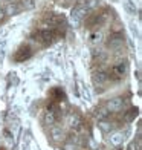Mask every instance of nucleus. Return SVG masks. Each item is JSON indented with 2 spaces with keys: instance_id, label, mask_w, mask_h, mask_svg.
I'll return each instance as SVG.
<instances>
[{
  "instance_id": "f257e3e1",
  "label": "nucleus",
  "mask_w": 142,
  "mask_h": 150,
  "mask_svg": "<svg viewBox=\"0 0 142 150\" xmlns=\"http://www.w3.org/2000/svg\"><path fill=\"white\" fill-rule=\"evenodd\" d=\"M57 37V32L55 31H51V29H37V32H34V40L38 42L40 45L43 46H47L51 45L53 40Z\"/></svg>"
},
{
  "instance_id": "f03ea898",
  "label": "nucleus",
  "mask_w": 142,
  "mask_h": 150,
  "mask_svg": "<svg viewBox=\"0 0 142 150\" xmlns=\"http://www.w3.org/2000/svg\"><path fill=\"white\" fill-rule=\"evenodd\" d=\"M127 72H128V63L125 60H119V61H116V63L112 66V72L109 75H110V78L121 80V78L125 77Z\"/></svg>"
},
{
  "instance_id": "7ed1b4c3",
  "label": "nucleus",
  "mask_w": 142,
  "mask_h": 150,
  "mask_svg": "<svg viewBox=\"0 0 142 150\" xmlns=\"http://www.w3.org/2000/svg\"><path fill=\"white\" fill-rule=\"evenodd\" d=\"M87 11L86 9V6H84V3L83 2H79L75 8L72 9V12H70V17H72V22L75 23V25H79L81 22H83V20L87 17Z\"/></svg>"
},
{
  "instance_id": "20e7f679",
  "label": "nucleus",
  "mask_w": 142,
  "mask_h": 150,
  "mask_svg": "<svg viewBox=\"0 0 142 150\" xmlns=\"http://www.w3.org/2000/svg\"><path fill=\"white\" fill-rule=\"evenodd\" d=\"M32 55H34L32 47L28 46V45H23V46H20L18 49L15 51V54H14V60L17 61V63H22V61L29 60Z\"/></svg>"
},
{
  "instance_id": "39448f33",
  "label": "nucleus",
  "mask_w": 142,
  "mask_h": 150,
  "mask_svg": "<svg viewBox=\"0 0 142 150\" xmlns=\"http://www.w3.org/2000/svg\"><path fill=\"white\" fill-rule=\"evenodd\" d=\"M109 80H110L109 72H104V71H98L92 75V81L95 86H104Z\"/></svg>"
},
{
  "instance_id": "423d86ee",
  "label": "nucleus",
  "mask_w": 142,
  "mask_h": 150,
  "mask_svg": "<svg viewBox=\"0 0 142 150\" xmlns=\"http://www.w3.org/2000/svg\"><path fill=\"white\" fill-rule=\"evenodd\" d=\"M122 107H124V100L121 97H115L109 100V103L105 106V109L109 112H119V110H122Z\"/></svg>"
},
{
  "instance_id": "0eeeda50",
  "label": "nucleus",
  "mask_w": 142,
  "mask_h": 150,
  "mask_svg": "<svg viewBox=\"0 0 142 150\" xmlns=\"http://www.w3.org/2000/svg\"><path fill=\"white\" fill-rule=\"evenodd\" d=\"M107 45H109L110 49H119V47L124 45V35L122 34H112L109 37Z\"/></svg>"
},
{
  "instance_id": "6e6552de",
  "label": "nucleus",
  "mask_w": 142,
  "mask_h": 150,
  "mask_svg": "<svg viewBox=\"0 0 142 150\" xmlns=\"http://www.w3.org/2000/svg\"><path fill=\"white\" fill-rule=\"evenodd\" d=\"M66 124L70 129H78L81 124H83V121H81V117L78 113H69L67 118H66Z\"/></svg>"
},
{
  "instance_id": "1a4fd4ad",
  "label": "nucleus",
  "mask_w": 142,
  "mask_h": 150,
  "mask_svg": "<svg viewBox=\"0 0 142 150\" xmlns=\"http://www.w3.org/2000/svg\"><path fill=\"white\" fill-rule=\"evenodd\" d=\"M43 121H44V124H46V126L52 127V126L57 122V113H55V110H52V109H47V112L44 113Z\"/></svg>"
},
{
  "instance_id": "9d476101",
  "label": "nucleus",
  "mask_w": 142,
  "mask_h": 150,
  "mask_svg": "<svg viewBox=\"0 0 142 150\" xmlns=\"http://www.w3.org/2000/svg\"><path fill=\"white\" fill-rule=\"evenodd\" d=\"M51 136L53 141H61L64 138V130L61 126H52L51 127Z\"/></svg>"
},
{
  "instance_id": "9b49d317",
  "label": "nucleus",
  "mask_w": 142,
  "mask_h": 150,
  "mask_svg": "<svg viewBox=\"0 0 142 150\" xmlns=\"http://www.w3.org/2000/svg\"><path fill=\"white\" fill-rule=\"evenodd\" d=\"M98 127L101 129V132H104V133H112L113 129H115V124L110 121H107V120H101L98 122Z\"/></svg>"
},
{
  "instance_id": "f8f14e48",
  "label": "nucleus",
  "mask_w": 142,
  "mask_h": 150,
  "mask_svg": "<svg viewBox=\"0 0 142 150\" xmlns=\"http://www.w3.org/2000/svg\"><path fill=\"white\" fill-rule=\"evenodd\" d=\"M124 133L122 132H113L110 135V142H112V146H121L124 142Z\"/></svg>"
},
{
  "instance_id": "ddd939ff",
  "label": "nucleus",
  "mask_w": 142,
  "mask_h": 150,
  "mask_svg": "<svg viewBox=\"0 0 142 150\" xmlns=\"http://www.w3.org/2000/svg\"><path fill=\"white\" fill-rule=\"evenodd\" d=\"M103 32H101V31H93L92 34H90V35H89V43L90 45H99L101 42H103Z\"/></svg>"
},
{
  "instance_id": "4468645a",
  "label": "nucleus",
  "mask_w": 142,
  "mask_h": 150,
  "mask_svg": "<svg viewBox=\"0 0 142 150\" xmlns=\"http://www.w3.org/2000/svg\"><path fill=\"white\" fill-rule=\"evenodd\" d=\"M138 113H139V110H138V109H131V110H128V112L125 113L124 120H125L127 122H133V121H134V118L138 117Z\"/></svg>"
},
{
  "instance_id": "2eb2a0df",
  "label": "nucleus",
  "mask_w": 142,
  "mask_h": 150,
  "mask_svg": "<svg viewBox=\"0 0 142 150\" xmlns=\"http://www.w3.org/2000/svg\"><path fill=\"white\" fill-rule=\"evenodd\" d=\"M84 6H86V9L87 11H93L95 8H98V5H99V2H98V0H84Z\"/></svg>"
},
{
  "instance_id": "dca6fc26",
  "label": "nucleus",
  "mask_w": 142,
  "mask_h": 150,
  "mask_svg": "<svg viewBox=\"0 0 142 150\" xmlns=\"http://www.w3.org/2000/svg\"><path fill=\"white\" fill-rule=\"evenodd\" d=\"M124 8H125V11L128 12V14H136V6H134V3L131 2V0H127V2L124 3Z\"/></svg>"
},
{
  "instance_id": "f3484780",
  "label": "nucleus",
  "mask_w": 142,
  "mask_h": 150,
  "mask_svg": "<svg viewBox=\"0 0 142 150\" xmlns=\"http://www.w3.org/2000/svg\"><path fill=\"white\" fill-rule=\"evenodd\" d=\"M109 113H110V112L107 110L105 107H99L98 110H96V118H98L99 121H101V120H105L107 117H109Z\"/></svg>"
},
{
  "instance_id": "a211bd4d",
  "label": "nucleus",
  "mask_w": 142,
  "mask_h": 150,
  "mask_svg": "<svg viewBox=\"0 0 142 150\" xmlns=\"http://www.w3.org/2000/svg\"><path fill=\"white\" fill-rule=\"evenodd\" d=\"M17 12V5L14 3V2H9L8 3V6H6V14H15Z\"/></svg>"
},
{
  "instance_id": "6ab92c4d",
  "label": "nucleus",
  "mask_w": 142,
  "mask_h": 150,
  "mask_svg": "<svg viewBox=\"0 0 142 150\" xmlns=\"http://www.w3.org/2000/svg\"><path fill=\"white\" fill-rule=\"evenodd\" d=\"M63 150H77V144H73L72 141H70V142H66L64 147H63Z\"/></svg>"
},
{
  "instance_id": "aec40b11",
  "label": "nucleus",
  "mask_w": 142,
  "mask_h": 150,
  "mask_svg": "<svg viewBox=\"0 0 142 150\" xmlns=\"http://www.w3.org/2000/svg\"><path fill=\"white\" fill-rule=\"evenodd\" d=\"M8 2H12V0H8Z\"/></svg>"
}]
</instances>
